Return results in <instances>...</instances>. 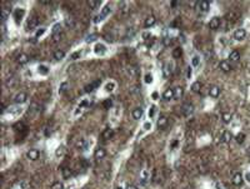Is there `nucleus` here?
<instances>
[{
    "label": "nucleus",
    "mask_w": 250,
    "mask_h": 189,
    "mask_svg": "<svg viewBox=\"0 0 250 189\" xmlns=\"http://www.w3.org/2000/svg\"><path fill=\"white\" fill-rule=\"evenodd\" d=\"M183 93H184V90H183V88H180V86H178L174 89L175 98H180V96H183Z\"/></svg>",
    "instance_id": "35"
},
{
    "label": "nucleus",
    "mask_w": 250,
    "mask_h": 189,
    "mask_svg": "<svg viewBox=\"0 0 250 189\" xmlns=\"http://www.w3.org/2000/svg\"><path fill=\"white\" fill-rule=\"evenodd\" d=\"M115 86H116L115 82H108V83L105 84V86H104V89H105L106 93H111V91L115 89Z\"/></svg>",
    "instance_id": "22"
},
{
    "label": "nucleus",
    "mask_w": 250,
    "mask_h": 189,
    "mask_svg": "<svg viewBox=\"0 0 250 189\" xmlns=\"http://www.w3.org/2000/svg\"><path fill=\"white\" fill-rule=\"evenodd\" d=\"M222 120H223V123L229 124V123H230V121L233 120V115L230 114V113H223V115H222Z\"/></svg>",
    "instance_id": "23"
},
{
    "label": "nucleus",
    "mask_w": 250,
    "mask_h": 189,
    "mask_svg": "<svg viewBox=\"0 0 250 189\" xmlns=\"http://www.w3.org/2000/svg\"><path fill=\"white\" fill-rule=\"evenodd\" d=\"M162 98H164L165 100H172L175 98V94H174V89H166L164 93H162Z\"/></svg>",
    "instance_id": "14"
},
{
    "label": "nucleus",
    "mask_w": 250,
    "mask_h": 189,
    "mask_svg": "<svg viewBox=\"0 0 250 189\" xmlns=\"http://www.w3.org/2000/svg\"><path fill=\"white\" fill-rule=\"evenodd\" d=\"M128 73H129V75H131V77H135L136 73H138V70L134 68V66H130V68L128 69Z\"/></svg>",
    "instance_id": "42"
},
{
    "label": "nucleus",
    "mask_w": 250,
    "mask_h": 189,
    "mask_svg": "<svg viewBox=\"0 0 250 189\" xmlns=\"http://www.w3.org/2000/svg\"><path fill=\"white\" fill-rule=\"evenodd\" d=\"M106 157V150L104 148H98L97 150H95L94 153V158L98 159V160H100V159H104Z\"/></svg>",
    "instance_id": "9"
},
{
    "label": "nucleus",
    "mask_w": 250,
    "mask_h": 189,
    "mask_svg": "<svg viewBox=\"0 0 250 189\" xmlns=\"http://www.w3.org/2000/svg\"><path fill=\"white\" fill-rule=\"evenodd\" d=\"M200 89H201V83L200 82H194L191 84V90H193L194 93H199Z\"/></svg>",
    "instance_id": "28"
},
{
    "label": "nucleus",
    "mask_w": 250,
    "mask_h": 189,
    "mask_svg": "<svg viewBox=\"0 0 250 189\" xmlns=\"http://www.w3.org/2000/svg\"><path fill=\"white\" fill-rule=\"evenodd\" d=\"M158 127L159 128H165L166 125H168V118H166L165 115H161L159 119H158Z\"/></svg>",
    "instance_id": "20"
},
{
    "label": "nucleus",
    "mask_w": 250,
    "mask_h": 189,
    "mask_svg": "<svg viewBox=\"0 0 250 189\" xmlns=\"http://www.w3.org/2000/svg\"><path fill=\"white\" fill-rule=\"evenodd\" d=\"M26 99H28L26 94L23 93V91H20V93H18L14 96V103L15 104H23V103L26 102Z\"/></svg>",
    "instance_id": "5"
},
{
    "label": "nucleus",
    "mask_w": 250,
    "mask_h": 189,
    "mask_svg": "<svg viewBox=\"0 0 250 189\" xmlns=\"http://www.w3.org/2000/svg\"><path fill=\"white\" fill-rule=\"evenodd\" d=\"M112 105V100L111 99H106L105 102H104V107H105L106 109H110Z\"/></svg>",
    "instance_id": "45"
},
{
    "label": "nucleus",
    "mask_w": 250,
    "mask_h": 189,
    "mask_svg": "<svg viewBox=\"0 0 250 189\" xmlns=\"http://www.w3.org/2000/svg\"><path fill=\"white\" fill-rule=\"evenodd\" d=\"M153 98L156 99V98H158V93H154V94H153Z\"/></svg>",
    "instance_id": "57"
},
{
    "label": "nucleus",
    "mask_w": 250,
    "mask_h": 189,
    "mask_svg": "<svg viewBox=\"0 0 250 189\" xmlns=\"http://www.w3.org/2000/svg\"><path fill=\"white\" fill-rule=\"evenodd\" d=\"M50 189H64V184L61 182H55L51 184V188Z\"/></svg>",
    "instance_id": "37"
},
{
    "label": "nucleus",
    "mask_w": 250,
    "mask_h": 189,
    "mask_svg": "<svg viewBox=\"0 0 250 189\" xmlns=\"http://www.w3.org/2000/svg\"><path fill=\"white\" fill-rule=\"evenodd\" d=\"M155 110H156L155 105H151V107H150V109H149V118H153L154 114H155Z\"/></svg>",
    "instance_id": "44"
},
{
    "label": "nucleus",
    "mask_w": 250,
    "mask_h": 189,
    "mask_svg": "<svg viewBox=\"0 0 250 189\" xmlns=\"http://www.w3.org/2000/svg\"><path fill=\"white\" fill-rule=\"evenodd\" d=\"M24 14H25L24 9H20V8H18V9H15V11H14V18H15V22H16V23H19V20L23 18V16H24Z\"/></svg>",
    "instance_id": "19"
},
{
    "label": "nucleus",
    "mask_w": 250,
    "mask_h": 189,
    "mask_svg": "<svg viewBox=\"0 0 250 189\" xmlns=\"http://www.w3.org/2000/svg\"><path fill=\"white\" fill-rule=\"evenodd\" d=\"M112 135H114V130H112L111 128H109V129H105L103 132V138L105 140H108V139H110V138H112Z\"/></svg>",
    "instance_id": "21"
},
{
    "label": "nucleus",
    "mask_w": 250,
    "mask_h": 189,
    "mask_svg": "<svg viewBox=\"0 0 250 189\" xmlns=\"http://www.w3.org/2000/svg\"><path fill=\"white\" fill-rule=\"evenodd\" d=\"M243 180H244V179H243V174L238 172V173L234 174V177H233V184H234V186H236V187H239V186H241V184H243Z\"/></svg>",
    "instance_id": "8"
},
{
    "label": "nucleus",
    "mask_w": 250,
    "mask_h": 189,
    "mask_svg": "<svg viewBox=\"0 0 250 189\" xmlns=\"http://www.w3.org/2000/svg\"><path fill=\"white\" fill-rule=\"evenodd\" d=\"M38 73H39L40 75H47V74L49 73V68H48L47 65H43V64H41V65L38 66Z\"/></svg>",
    "instance_id": "27"
},
{
    "label": "nucleus",
    "mask_w": 250,
    "mask_h": 189,
    "mask_svg": "<svg viewBox=\"0 0 250 189\" xmlns=\"http://www.w3.org/2000/svg\"><path fill=\"white\" fill-rule=\"evenodd\" d=\"M233 139V133L230 130H224L222 133V135H220V142L222 143H225V144H228V143H230Z\"/></svg>",
    "instance_id": "1"
},
{
    "label": "nucleus",
    "mask_w": 250,
    "mask_h": 189,
    "mask_svg": "<svg viewBox=\"0 0 250 189\" xmlns=\"http://www.w3.org/2000/svg\"><path fill=\"white\" fill-rule=\"evenodd\" d=\"M95 38H97V35H94V34H93V35H89V36L86 38V43H90V41H94V40H95Z\"/></svg>",
    "instance_id": "48"
},
{
    "label": "nucleus",
    "mask_w": 250,
    "mask_h": 189,
    "mask_svg": "<svg viewBox=\"0 0 250 189\" xmlns=\"http://www.w3.org/2000/svg\"><path fill=\"white\" fill-rule=\"evenodd\" d=\"M54 34H61V24H55L53 27V35Z\"/></svg>",
    "instance_id": "34"
},
{
    "label": "nucleus",
    "mask_w": 250,
    "mask_h": 189,
    "mask_svg": "<svg viewBox=\"0 0 250 189\" xmlns=\"http://www.w3.org/2000/svg\"><path fill=\"white\" fill-rule=\"evenodd\" d=\"M38 24H39V20H38L36 16H33V18H30L28 20L26 23V29L28 30H33V29H35L38 27Z\"/></svg>",
    "instance_id": "7"
},
{
    "label": "nucleus",
    "mask_w": 250,
    "mask_h": 189,
    "mask_svg": "<svg viewBox=\"0 0 250 189\" xmlns=\"http://www.w3.org/2000/svg\"><path fill=\"white\" fill-rule=\"evenodd\" d=\"M188 78H189V79L191 78V68H190V66L188 68Z\"/></svg>",
    "instance_id": "56"
},
{
    "label": "nucleus",
    "mask_w": 250,
    "mask_h": 189,
    "mask_svg": "<svg viewBox=\"0 0 250 189\" xmlns=\"http://www.w3.org/2000/svg\"><path fill=\"white\" fill-rule=\"evenodd\" d=\"M245 180H247L248 183H250V173H247V174H245Z\"/></svg>",
    "instance_id": "54"
},
{
    "label": "nucleus",
    "mask_w": 250,
    "mask_h": 189,
    "mask_svg": "<svg viewBox=\"0 0 250 189\" xmlns=\"http://www.w3.org/2000/svg\"><path fill=\"white\" fill-rule=\"evenodd\" d=\"M209 95L211 96V98H218V96L220 95V88L216 86V85L211 86L209 89Z\"/></svg>",
    "instance_id": "17"
},
{
    "label": "nucleus",
    "mask_w": 250,
    "mask_h": 189,
    "mask_svg": "<svg viewBox=\"0 0 250 189\" xmlns=\"http://www.w3.org/2000/svg\"><path fill=\"white\" fill-rule=\"evenodd\" d=\"M144 80H145V83H147V84H150V83L153 82V75H151V74H149V73H148V74H145Z\"/></svg>",
    "instance_id": "41"
},
{
    "label": "nucleus",
    "mask_w": 250,
    "mask_h": 189,
    "mask_svg": "<svg viewBox=\"0 0 250 189\" xmlns=\"http://www.w3.org/2000/svg\"><path fill=\"white\" fill-rule=\"evenodd\" d=\"M115 189H123L122 187H118V188H115Z\"/></svg>",
    "instance_id": "58"
},
{
    "label": "nucleus",
    "mask_w": 250,
    "mask_h": 189,
    "mask_svg": "<svg viewBox=\"0 0 250 189\" xmlns=\"http://www.w3.org/2000/svg\"><path fill=\"white\" fill-rule=\"evenodd\" d=\"M72 175V170L69 168H63V177L64 178H69Z\"/></svg>",
    "instance_id": "39"
},
{
    "label": "nucleus",
    "mask_w": 250,
    "mask_h": 189,
    "mask_svg": "<svg viewBox=\"0 0 250 189\" xmlns=\"http://www.w3.org/2000/svg\"><path fill=\"white\" fill-rule=\"evenodd\" d=\"M26 158L30 159V160H36V159L39 158V150L38 149H30L26 153Z\"/></svg>",
    "instance_id": "11"
},
{
    "label": "nucleus",
    "mask_w": 250,
    "mask_h": 189,
    "mask_svg": "<svg viewBox=\"0 0 250 189\" xmlns=\"http://www.w3.org/2000/svg\"><path fill=\"white\" fill-rule=\"evenodd\" d=\"M64 154H65V148H64V146H58L56 150H55V155H56V158H61V157H64Z\"/></svg>",
    "instance_id": "29"
},
{
    "label": "nucleus",
    "mask_w": 250,
    "mask_h": 189,
    "mask_svg": "<svg viewBox=\"0 0 250 189\" xmlns=\"http://www.w3.org/2000/svg\"><path fill=\"white\" fill-rule=\"evenodd\" d=\"M191 61H193V65H194V66H198V65H199V61H200L199 56H194V58H193V60H191Z\"/></svg>",
    "instance_id": "47"
},
{
    "label": "nucleus",
    "mask_w": 250,
    "mask_h": 189,
    "mask_svg": "<svg viewBox=\"0 0 250 189\" xmlns=\"http://www.w3.org/2000/svg\"><path fill=\"white\" fill-rule=\"evenodd\" d=\"M110 11H111L110 6H108V5H106V6H104V8H103V10H101V13H100V14H99L98 16H95V20H94V22H95V23L101 22V20H103L104 18H105V16H106L108 14H109Z\"/></svg>",
    "instance_id": "3"
},
{
    "label": "nucleus",
    "mask_w": 250,
    "mask_h": 189,
    "mask_svg": "<svg viewBox=\"0 0 250 189\" xmlns=\"http://www.w3.org/2000/svg\"><path fill=\"white\" fill-rule=\"evenodd\" d=\"M164 44H165V45H170V44H172V39H169V38H165V39H164Z\"/></svg>",
    "instance_id": "51"
},
{
    "label": "nucleus",
    "mask_w": 250,
    "mask_h": 189,
    "mask_svg": "<svg viewBox=\"0 0 250 189\" xmlns=\"http://www.w3.org/2000/svg\"><path fill=\"white\" fill-rule=\"evenodd\" d=\"M143 109L141 108H134L133 109V112H131V115H133V118H134L135 120H139V119H141V116H143Z\"/></svg>",
    "instance_id": "12"
},
{
    "label": "nucleus",
    "mask_w": 250,
    "mask_h": 189,
    "mask_svg": "<svg viewBox=\"0 0 250 189\" xmlns=\"http://www.w3.org/2000/svg\"><path fill=\"white\" fill-rule=\"evenodd\" d=\"M76 148L84 149V148H85V140H84V139H80V140H78V143H76Z\"/></svg>",
    "instance_id": "43"
},
{
    "label": "nucleus",
    "mask_w": 250,
    "mask_h": 189,
    "mask_svg": "<svg viewBox=\"0 0 250 189\" xmlns=\"http://www.w3.org/2000/svg\"><path fill=\"white\" fill-rule=\"evenodd\" d=\"M45 31H47V29H45V28H40V29H38L36 33H35V38H40V36H43V35L45 34Z\"/></svg>",
    "instance_id": "38"
},
{
    "label": "nucleus",
    "mask_w": 250,
    "mask_h": 189,
    "mask_svg": "<svg viewBox=\"0 0 250 189\" xmlns=\"http://www.w3.org/2000/svg\"><path fill=\"white\" fill-rule=\"evenodd\" d=\"M155 22H156L155 16H153V15L148 16V18L145 19V22H144V25H145V28H151L153 25L155 24Z\"/></svg>",
    "instance_id": "18"
},
{
    "label": "nucleus",
    "mask_w": 250,
    "mask_h": 189,
    "mask_svg": "<svg viewBox=\"0 0 250 189\" xmlns=\"http://www.w3.org/2000/svg\"><path fill=\"white\" fill-rule=\"evenodd\" d=\"M144 128L148 130V129H150V128H151V124H150V123H145V124H144Z\"/></svg>",
    "instance_id": "55"
},
{
    "label": "nucleus",
    "mask_w": 250,
    "mask_h": 189,
    "mask_svg": "<svg viewBox=\"0 0 250 189\" xmlns=\"http://www.w3.org/2000/svg\"><path fill=\"white\" fill-rule=\"evenodd\" d=\"M60 36H61V34H54V35H53L54 41H59V40H60Z\"/></svg>",
    "instance_id": "50"
},
{
    "label": "nucleus",
    "mask_w": 250,
    "mask_h": 189,
    "mask_svg": "<svg viewBox=\"0 0 250 189\" xmlns=\"http://www.w3.org/2000/svg\"><path fill=\"white\" fill-rule=\"evenodd\" d=\"M229 59H230V61L233 63H236L240 60V53L238 52V50H233V52H230V54H229Z\"/></svg>",
    "instance_id": "15"
},
{
    "label": "nucleus",
    "mask_w": 250,
    "mask_h": 189,
    "mask_svg": "<svg viewBox=\"0 0 250 189\" xmlns=\"http://www.w3.org/2000/svg\"><path fill=\"white\" fill-rule=\"evenodd\" d=\"M198 8H199L200 11L206 13L208 10L210 9V3H209V1H205V0H201V1L198 3Z\"/></svg>",
    "instance_id": "10"
},
{
    "label": "nucleus",
    "mask_w": 250,
    "mask_h": 189,
    "mask_svg": "<svg viewBox=\"0 0 250 189\" xmlns=\"http://www.w3.org/2000/svg\"><path fill=\"white\" fill-rule=\"evenodd\" d=\"M99 84H100V82H99V80H98V82H94V83L89 84V85H86V86L84 88V89H85L86 93H90V91H93V90L95 89V88H97V86L99 85Z\"/></svg>",
    "instance_id": "25"
},
{
    "label": "nucleus",
    "mask_w": 250,
    "mask_h": 189,
    "mask_svg": "<svg viewBox=\"0 0 250 189\" xmlns=\"http://www.w3.org/2000/svg\"><path fill=\"white\" fill-rule=\"evenodd\" d=\"M28 61H29V56L26 55V54H20V55L18 56V63H19L20 65L26 64Z\"/></svg>",
    "instance_id": "24"
},
{
    "label": "nucleus",
    "mask_w": 250,
    "mask_h": 189,
    "mask_svg": "<svg viewBox=\"0 0 250 189\" xmlns=\"http://www.w3.org/2000/svg\"><path fill=\"white\" fill-rule=\"evenodd\" d=\"M219 68L222 69L223 71H225V73H228V71L231 70V65H230V63H229V61L223 60V61L219 63Z\"/></svg>",
    "instance_id": "16"
},
{
    "label": "nucleus",
    "mask_w": 250,
    "mask_h": 189,
    "mask_svg": "<svg viewBox=\"0 0 250 189\" xmlns=\"http://www.w3.org/2000/svg\"><path fill=\"white\" fill-rule=\"evenodd\" d=\"M245 36H247V31H245V29H236L234 31V39L240 41V40H244Z\"/></svg>",
    "instance_id": "4"
},
{
    "label": "nucleus",
    "mask_w": 250,
    "mask_h": 189,
    "mask_svg": "<svg viewBox=\"0 0 250 189\" xmlns=\"http://www.w3.org/2000/svg\"><path fill=\"white\" fill-rule=\"evenodd\" d=\"M64 56H65L64 50H56V52L54 53V59L55 60H61V59H64Z\"/></svg>",
    "instance_id": "26"
},
{
    "label": "nucleus",
    "mask_w": 250,
    "mask_h": 189,
    "mask_svg": "<svg viewBox=\"0 0 250 189\" xmlns=\"http://www.w3.org/2000/svg\"><path fill=\"white\" fill-rule=\"evenodd\" d=\"M88 5L90 6V9H97V8H99L100 5H101V1H94V0H90V1H88Z\"/></svg>",
    "instance_id": "30"
},
{
    "label": "nucleus",
    "mask_w": 250,
    "mask_h": 189,
    "mask_svg": "<svg viewBox=\"0 0 250 189\" xmlns=\"http://www.w3.org/2000/svg\"><path fill=\"white\" fill-rule=\"evenodd\" d=\"M65 23H66V25H68V27H72V28L74 27V22H73L72 19H66Z\"/></svg>",
    "instance_id": "49"
},
{
    "label": "nucleus",
    "mask_w": 250,
    "mask_h": 189,
    "mask_svg": "<svg viewBox=\"0 0 250 189\" xmlns=\"http://www.w3.org/2000/svg\"><path fill=\"white\" fill-rule=\"evenodd\" d=\"M235 140H236L238 144H241V143H244V140H245V134H244V133H239V134H236Z\"/></svg>",
    "instance_id": "32"
},
{
    "label": "nucleus",
    "mask_w": 250,
    "mask_h": 189,
    "mask_svg": "<svg viewBox=\"0 0 250 189\" xmlns=\"http://www.w3.org/2000/svg\"><path fill=\"white\" fill-rule=\"evenodd\" d=\"M181 54H183V50H181V48H175V49L173 50V56L175 58V59H178V58H180V56H181Z\"/></svg>",
    "instance_id": "33"
},
{
    "label": "nucleus",
    "mask_w": 250,
    "mask_h": 189,
    "mask_svg": "<svg viewBox=\"0 0 250 189\" xmlns=\"http://www.w3.org/2000/svg\"><path fill=\"white\" fill-rule=\"evenodd\" d=\"M125 189H138V187H136V186H134V184H128L126 188H125Z\"/></svg>",
    "instance_id": "52"
},
{
    "label": "nucleus",
    "mask_w": 250,
    "mask_h": 189,
    "mask_svg": "<svg viewBox=\"0 0 250 189\" xmlns=\"http://www.w3.org/2000/svg\"><path fill=\"white\" fill-rule=\"evenodd\" d=\"M220 27V19L219 18H212L210 22H209V28L211 29V30H216V29H218Z\"/></svg>",
    "instance_id": "13"
},
{
    "label": "nucleus",
    "mask_w": 250,
    "mask_h": 189,
    "mask_svg": "<svg viewBox=\"0 0 250 189\" xmlns=\"http://www.w3.org/2000/svg\"><path fill=\"white\" fill-rule=\"evenodd\" d=\"M94 52L97 55H104V54L106 53V47L101 43H98V44H95V47H94Z\"/></svg>",
    "instance_id": "6"
},
{
    "label": "nucleus",
    "mask_w": 250,
    "mask_h": 189,
    "mask_svg": "<svg viewBox=\"0 0 250 189\" xmlns=\"http://www.w3.org/2000/svg\"><path fill=\"white\" fill-rule=\"evenodd\" d=\"M216 188H218V189H226L222 183H218V184H216Z\"/></svg>",
    "instance_id": "53"
},
{
    "label": "nucleus",
    "mask_w": 250,
    "mask_h": 189,
    "mask_svg": "<svg viewBox=\"0 0 250 189\" xmlns=\"http://www.w3.org/2000/svg\"><path fill=\"white\" fill-rule=\"evenodd\" d=\"M66 88H68V83H63L60 85V88H59V93H65Z\"/></svg>",
    "instance_id": "46"
},
{
    "label": "nucleus",
    "mask_w": 250,
    "mask_h": 189,
    "mask_svg": "<svg viewBox=\"0 0 250 189\" xmlns=\"http://www.w3.org/2000/svg\"><path fill=\"white\" fill-rule=\"evenodd\" d=\"M181 112H183V114H184L185 116H190L194 113V105L193 104H190V103H186V104H184V105L181 107Z\"/></svg>",
    "instance_id": "2"
},
{
    "label": "nucleus",
    "mask_w": 250,
    "mask_h": 189,
    "mask_svg": "<svg viewBox=\"0 0 250 189\" xmlns=\"http://www.w3.org/2000/svg\"><path fill=\"white\" fill-rule=\"evenodd\" d=\"M148 179H149V173H148V170H144L143 172V177H141V184H147L148 183Z\"/></svg>",
    "instance_id": "36"
},
{
    "label": "nucleus",
    "mask_w": 250,
    "mask_h": 189,
    "mask_svg": "<svg viewBox=\"0 0 250 189\" xmlns=\"http://www.w3.org/2000/svg\"><path fill=\"white\" fill-rule=\"evenodd\" d=\"M9 15H10V11L6 9V8H3L1 9V20L3 22H5V20L9 18Z\"/></svg>",
    "instance_id": "31"
},
{
    "label": "nucleus",
    "mask_w": 250,
    "mask_h": 189,
    "mask_svg": "<svg viewBox=\"0 0 250 189\" xmlns=\"http://www.w3.org/2000/svg\"><path fill=\"white\" fill-rule=\"evenodd\" d=\"M80 56H81V52H75V53H73L72 55H70V59H72V60H76Z\"/></svg>",
    "instance_id": "40"
}]
</instances>
